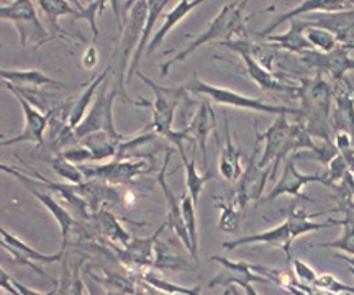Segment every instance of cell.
Instances as JSON below:
<instances>
[{
  "instance_id": "obj_1",
  "label": "cell",
  "mask_w": 354,
  "mask_h": 295,
  "mask_svg": "<svg viewBox=\"0 0 354 295\" xmlns=\"http://www.w3.org/2000/svg\"><path fill=\"white\" fill-rule=\"evenodd\" d=\"M322 215H330V212L308 215L307 210L300 209V207L295 204L292 207L289 217L286 218V222L282 225H279V227L272 228V230H268L263 233H254V235L241 236L233 241H223V248L227 251H233L236 249L238 246H245V245L276 246V248L284 249L287 259L290 261L292 243H294L299 236H302L305 233H310V231L325 230V228L335 227V225H342V220H328V222H323V223L312 222V220H310L313 217H322Z\"/></svg>"
},
{
  "instance_id": "obj_2",
  "label": "cell",
  "mask_w": 354,
  "mask_h": 295,
  "mask_svg": "<svg viewBox=\"0 0 354 295\" xmlns=\"http://www.w3.org/2000/svg\"><path fill=\"white\" fill-rule=\"evenodd\" d=\"M297 99L302 102L299 108V123L308 131L310 136H317L322 142H330L331 129L330 113L333 100V87L317 74V77L302 79L299 84Z\"/></svg>"
},
{
  "instance_id": "obj_3",
  "label": "cell",
  "mask_w": 354,
  "mask_h": 295,
  "mask_svg": "<svg viewBox=\"0 0 354 295\" xmlns=\"http://www.w3.org/2000/svg\"><path fill=\"white\" fill-rule=\"evenodd\" d=\"M248 7V2H230L227 6L221 7L218 15L212 20L209 28L205 32L198 35V37L190 43L189 46H185L183 51H179L171 61H166L165 64H161L159 68V73H161V77H166L172 64L180 63L185 58H189L192 53H196L198 48H202L207 43L216 41V39H221V41H228V39L233 38H245L248 37L246 30V17L245 10Z\"/></svg>"
},
{
  "instance_id": "obj_4",
  "label": "cell",
  "mask_w": 354,
  "mask_h": 295,
  "mask_svg": "<svg viewBox=\"0 0 354 295\" xmlns=\"http://www.w3.org/2000/svg\"><path fill=\"white\" fill-rule=\"evenodd\" d=\"M122 8H113L115 12L122 13V19L118 20V33H120V81L117 89L122 92V99L125 102L133 104V100L127 95V71L130 69L133 53L140 45L141 33H143L146 19H148V2H120Z\"/></svg>"
},
{
  "instance_id": "obj_5",
  "label": "cell",
  "mask_w": 354,
  "mask_h": 295,
  "mask_svg": "<svg viewBox=\"0 0 354 295\" xmlns=\"http://www.w3.org/2000/svg\"><path fill=\"white\" fill-rule=\"evenodd\" d=\"M118 95L122 97V92L117 87L109 89V81L102 84L86 118L73 130V143L82 142L94 133H107L117 142H125L127 136L118 133L113 123V104Z\"/></svg>"
},
{
  "instance_id": "obj_6",
  "label": "cell",
  "mask_w": 354,
  "mask_h": 295,
  "mask_svg": "<svg viewBox=\"0 0 354 295\" xmlns=\"http://www.w3.org/2000/svg\"><path fill=\"white\" fill-rule=\"evenodd\" d=\"M141 81H143L146 86L151 87L153 91V102H145L143 99L133 100V104L140 105V107L151 108L153 112V122L151 129L158 136H166L172 131V120H174V113L177 107H179L180 100L184 99L187 91H185L184 86H174V87H165L159 86L149 77H146L143 73H136Z\"/></svg>"
},
{
  "instance_id": "obj_7",
  "label": "cell",
  "mask_w": 354,
  "mask_h": 295,
  "mask_svg": "<svg viewBox=\"0 0 354 295\" xmlns=\"http://www.w3.org/2000/svg\"><path fill=\"white\" fill-rule=\"evenodd\" d=\"M0 19L15 25L21 46L32 45L37 50L53 39L50 30L44 28L41 20L38 19L37 2L32 0H15V2L3 3L0 7Z\"/></svg>"
},
{
  "instance_id": "obj_8",
  "label": "cell",
  "mask_w": 354,
  "mask_h": 295,
  "mask_svg": "<svg viewBox=\"0 0 354 295\" xmlns=\"http://www.w3.org/2000/svg\"><path fill=\"white\" fill-rule=\"evenodd\" d=\"M185 91L194 92V94H201L209 97L210 102L220 104V105H230L234 108H246L253 110V112H263V113H271V115H295L299 117V108H289L284 105H271L266 104L263 99H251V97L241 95L238 92L225 89V87L212 86V84L203 82L202 79L194 77L192 81L184 84Z\"/></svg>"
},
{
  "instance_id": "obj_9",
  "label": "cell",
  "mask_w": 354,
  "mask_h": 295,
  "mask_svg": "<svg viewBox=\"0 0 354 295\" xmlns=\"http://www.w3.org/2000/svg\"><path fill=\"white\" fill-rule=\"evenodd\" d=\"M248 41H250V37L233 38V39H228V41H220V45L228 48V50L232 51H236L238 55L241 56L243 63L246 66L248 76L253 79L261 89L266 92H284V94H290L292 97L297 99L299 84L284 82L281 77L274 76L272 71H269V69H266L264 66H261L258 61L251 56L250 50H248Z\"/></svg>"
},
{
  "instance_id": "obj_10",
  "label": "cell",
  "mask_w": 354,
  "mask_h": 295,
  "mask_svg": "<svg viewBox=\"0 0 354 295\" xmlns=\"http://www.w3.org/2000/svg\"><path fill=\"white\" fill-rule=\"evenodd\" d=\"M86 179H95L109 186H122L138 175L148 174L153 171V164L146 160H133V158H115L102 166H81Z\"/></svg>"
},
{
  "instance_id": "obj_11",
  "label": "cell",
  "mask_w": 354,
  "mask_h": 295,
  "mask_svg": "<svg viewBox=\"0 0 354 295\" xmlns=\"http://www.w3.org/2000/svg\"><path fill=\"white\" fill-rule=\"evenodd\" d=\"M353 48L348 45H338L333 51L320 53L317 50L305 51L300 56L302 64L308 69H313L317 74H330V77L335 82L346 81V73L354 71V59L349 56V51Z\"/></svg>"
},
{
  "instance_id": "obj_12",
  "label": "cell",
  "mask_w": 354,
  "mask_h": 295,
  "mask_svg": "<svg viewBox=\"0 0 354 295\" xmlns=\"http://www.w3.org/2000/svg\"><path fill=\"white\" fill-rule=\"evenodd\" d=\"M0 169H2L3 173L13 175V178L19 180V182L24 184V186L28 189V192H32L33 196L37 197L39 202H41V205L46 207L48 212H50L53 217H55V220L61 228V236H63V245H61V249L68 248L69 233L73 231L74 227H77L76 218H74V215L69 212V209H66V207L57 204V202L55 200V197H53L51 193L44 192V189L37 186V184H35L33 180L28 178V175H26L25 173H21L19 167H10L7 164H2V166H0Z\"/></svg>"
},
{
  "instance_id": "obj_13",
  "label": "cell",
  "mask_w": 354,
  "mask_h": 295,
  "mask_svg": "<svg viewBox=\"0 0 354 295\" xmlns=\"http://www.w3.org/2000/svg\"><path fill=\"white\" fill-rule=\"evenodd\" d=\"M0 235H2V248L7 251V253L12 254V258L15 259V263L21 264V266L32 267L35 272L41 274L46 279L53 280V283L57 284L53 277H50L44 272L41 267L37 266V263L41 264H53V263H63L64 261V253L66 249H59V253L56 254H43L39 251L33 249L32 246L26 245L25 241H21L19 236L12 235L7 228H0Z\"/></svg>"
},
{
  "instance_id": "obj_14",
  "label": "cell",
  "mask_w": 354,
  "mask_h": 295,
  "mask_svg": "<svg viewBox=\"0 0 354 295\" xmlns=\"http://www.w3.org/2000/svg\"><path fill=\"white\" fill-rule=\"evenodd\" d=\"M312 182L323 184V186L331 187L328 178L325 174H302L299 173L295 166V156H290L286 160L284 169H282L281 178L277 184L272 187V191L266 197H261L259 202H272L277 197L290 196V197H302V189ZM333 189V187H331Z\"/></svg>"
},
{
  "instance_id": "obj_15",
  "label": "cell",
  "mask_w": 354,
  "mask_h": 295,
  "mask_svg": "<svg viewBox=\"0 0 354 295\" xmlns=\"http://www.w3.org/2000/svg\"><path fill=\"white\" fill-rule=\"evenodd\" d=\"M7 91H10L15 99L19 100L21 110H24L25 117V125L24 130L19 136H13L10 140H2V146H10V144H19V143H35L37 148H44V131L48 130V123H50V115L48 112L44 113L37 107H33L25 97H21L19 92L12 87L6 86Z\"/></svg>"
},
{
  "instance_id": "obj_16",
  "label": "cell",
  "mask_w": 354,
  "mask_h": 295,
  "mask_svg": "<svg viewBox=\"0 0 354 295\" xmlns=\"http://www.w3.org/2000/svg\"><path fill=\"white\" fill-rule=\"evenodd\" d=\"M216 120H215V112L212 108L210 100H203L198 105L196 115L184 130H177L176 135L183 140L184 143H192L198 146L202 153V161L203 167L209 171V154H207V140L212 131H215Z\"/></svg>"
},
{
  "instance_id": "obj_17",
  "label": "cell",
  "mask_w": 354,
  "mask_h": 295,
  "mask_svg": "<svg viewBox=\"0 0 354 295\" xmlns=\"http://www.w3.org/2000/svg\"><path fill=\"white\" fill-rule=\"evenodd\" d=\"M167 227L165 222L158 228L156 233L149 238H133L131 243L125 246V248L118 249V258L125 264L130 271L140 272H149L154 269V259H156V245L158 238L161 235L162 230Z\"/></svg>"
},
{
  "instance_id": "obj_18",
  "label": "cell",
  "mask_w": 354,
  "mask_h": 295,
  "mask_svg": "<svg viewBox=\"0 0 354 295\" xmlns=\"http://www.w3.org/2000/svg\"><path fill=\"white\" fill-rule=\"evenodd\" d=\"M330 122L335 133H346L354 138V89L348 81L335 82Z\"/></svg>"
},
{
  "instance_id": "obj_19",
  "label": "cell",
  "mask_w": 354,
  "mask_h": 295,
  "mask_svg": "<svg viewBox=\"0 0 354 295\" xmlns=\"http://www.w3.org/2000/svg\"><path fill=\"white\" fill-rule=\"evenodd\" d=\"M171 154H172V149L166 148L165 162H162L161 171H159L158 184H159V187H161L162 196H165V200H166V223H167V227H169L171 230L176 233L177 238H179V240L184 243L185 249H187L190 253L192 246H190L187 230H185L184 218H183V209H180V199H177V196L174 193V191H172V189L169 187V184H167V179H166L167 166H169V161H171Z\"/></svg>"
},
{
  "instance_id": "obj_20",
  "label": "cell",
  "mask_w": 354,
  "mask_h": 295,
  "mask_svg": "<svg viewBox=\"0 0 354 295\" xmlns=\"http://www.w3.org/2000/svg\"><path fill=\"white\" fill-rule=\"evenodd\" d=\"M354 7V2H348V0H305V2L299 3L297 7L290 8L282 15L276 17L272 20V23L268 26V28L261 30L256 35L261 38H268L271 37L272 32L281 26L286 21H292L302 15H310V13H318V12H342V10H348V8Z\"/></svg>"
},
{
  "instance_id": "obj_21",
  "label": "cell",
  "mask_w": 354,
  "mask_h": 295,
  "mask_svg": "<svg viewBox=\"0 0 354 295\" xmlns=\"http://www.w3.org/2000/svg\"><path fill=\"white\" fill-rule=\"evenodd\" d=\"M308 21L305 19H295L290 21V28L286 33H274L264 38V41L272 43L279 50H286L295 55H302L305 51H312L313 46L305 38V30L308 28Z\"/></svg>"
},
{
  "instance_id": "obj_22",
  "label": "cell",
  "mask_w": 354,
  "mask_h": 295,
  "mask_svg": "<svg viewBox=\"0 0 354 295\" xmlns=\"http://www.w3.org/2000/svg\"><path fill=\"white\" fill-rule=\"evenodd\" d=\"M166 6H167V0H148V19H146L143 33H141L140 45H138V48H136V51L133 53L127 81H130V79L133 77V74H136L140 71L138 66H140L141 56L146 55V50H148V45L151 43V38L154 35L153 33L154 25H156V21L159 20V17H161V13H162V10H165Z\"/></svg>"
},
{
  "instance_id": "obj_23",
  "label": "cell",
  "mask_w": 354,
  "mask_h": 295,
  "mask_svg": "<svg viewBox=\"0 0 354 295\" xmlns=\"http://www.w3.org/2000/svg\"><path fill=\"white\" fill-rule=\"evenodd\" d=\"M241 149L236 148L233 144L232 133H230V125H228V117H225V146L221 148L220 153V161H218V169L220 174L230 182H238L243 174L241 167Z\"/></svg>"
},
{
  "instance_id": "obj_24",
  "label": "cell",
  "mask_w": 354,
  "mask_h": 295,
  "mask_svg": "<svg viewBox=\"0 0 354 295\" xmlns=\"http://www.w3.org/2000/svg\"><path fill=\"white\" fill-rule=\"evenodd\" d=\"M198 6H202V0H180V2H177L176 7L162 19V25L159 26L158 32L153 35L151 43L148 45V50H146V55H151V53L156 51L162 45V41H165L171 30Z\"/></svg>"
},
{
  "instance_id": "obj_25",
  "label": "cell",
  "mask_w": 354,
  "mask_h": 295,
  "mask_svg": "<svg viewBox=\"0 0 354 295\" xmlns=\"http://www.w3.org/2000/svg\"><path fill=\"white\" fill-rule=\"evenodd\" d=\"M338 212L344 213V218H342L343 235L335 241L318 245V248L338 249L339 253L354 256V199H339Z\"/></svg>"
},
{
  "instance_id": "obj_26",
  "label": "cell",
  "mask_w": 354,
  "mask_h": 295,
  "mask_svg": "<svg viewBox=\"0 0 354 295\" xmlns=\"http://www.w3.org/2000/svg\"><path fill=\"white\" fill-rule=\"evenodd\" d=\"M0 76H2L3 82L13 84L17 87H57V89H64L66 84L56 81L46 74L38 71V69H24V71H19V69H2L0 71Z\"/></svg>"
},
{
  "instance_id": "obj_27",
  "label": "cell",
  "mask_w": 354,
  "mask_h": 295,
  "mask_svg": "<svg viewBox=\"0 0 354 295\" xmlns=\"http://www.w3.org/2000/svg\"><path fill=\"white\" fill-rule=\"evenodd\" d=\"M110 71H112V68H105L104 71H102L99 76L92 79L91 82H88L87 89L82 92L81 95L76 97V102H74V107H73V112H71V117H69V123H68V129L73 131L74 129H77L79 123H81L84 118H86L87 115V110H91L88 107H91L92 104V99L97 95V92H99L100 86L104 84L105 81H107L109 74Z\"/></svg>"
},
{
  "instance_id": "obj_28",
  "label": "cell",
  "mask_w": 354,
  "mask_h": 295,
  "mask_svg": "<svg viewBox=\"0 0 354 295\" xmlns=\"http://www.w3.org/2000/svg\"><path fill=\"white\" fill-rule=\"evenodd\" d=\"M91 222H94V228L102 236L109 238L112 243L122 245L123 248L131 243V235L122 227L120 220L110 212V210H100L92 217Z\"/></svg>"
},
{
  "instance_id": "obj_29",
  "label": "cell",
  "mask_w": 354,
  "mask_h": 295,
  "mask_svg": "<svg viewBox=\"0 0 354 295\" xmlns=\"http://www.w3.org/2000/svg\"><path fill=\"white\" fill-rule=\"evenodd\" d=\"M37 6L41 8V12L44 13V19H46L48 25H50V33L53 39H71L69 35L59 26V19L66 15H74L73 3L66 2V0H38Z\"/></svg>"
},
{
  "instance_id": "obj_30",
  "label": "cell",
  "mask_w": 354,
  "mask_h": 295,
  "mask_svg": "<svg viewBox=\"0 0 354 295\" xmlns=\"http://www.w3.org/2000/svg\"><path fill=\"white\" fill-rule=\"evenodd\" d=\"M176 148L180 154V160H183V164L185 169V186H187V191H189L187 193L190 196V199L194 200V204L197 205L203 186H205L210 179H214V173H212V171H205V174H198L196 161L189 160V158L185 156L184 144H177Z\"/></svg>"
},
{
  "instance_id": "obj_31",
  "label": "cell",
  "mask_w": 354,
  "mask_h": 295,
  "mask_svg": "<svg viewBox=\"0 0 354 295\" xmlns=\"http://www.w3.org/2000/svg\"><path fill=\"white\" fill-rule=\"evenodd\" d=\"M216 207L221 210L220 213V220H218V227L220 230L233 233L236 231L238 225H240V217L243 213V207L238 204L236 199L230 193L228 199H220V197H215Z\"/></svg>"
},
{
  "instance_id": "obj_32",
  "label": "cell",
  "mask_w": 354,
  "mask_h": 295,
  "mask_svg": "<svg viewBox=\"0 0 354 295\" xmlns=\"http://www.w3.org/2000/svg\"><path fill=\"white\" fill-rule=\"evenodd\" d=\"M180 209H183V218L185 230H187L189 240H190V258L194 261H198V233H197V217H196V204L190 199L189 193L180 196Z\"/></svg>"
},
{
  "instance_id": "obj_33",
  "label": "cell",
  "mask_w": 354,
  "mask_h": 295,
  "mask_svg": "<svg viewBox=\"0 0 354 295\" xmlns=\"http://www.w3.org/2000/svg\"><path fill=\"white\" fill-rule=\"evenodd\" d=\"M74 7V20H86L92 30V37L94 41L99 38V26H97V15H100L105 10V7L110 6V2H102V0H95V2H79V0H73Z\"/></svg>"
},
{
  "instance_id": "obj_34",
  "label": "cell",
  "mask_w": 354,
  "mask_h": 295,
  "mask_svg": "<svg viewBox=\"0 0 354 295\" xmlns=\"http://www.w3.org/2000/svg\"><path fill=\"white\" fill-rule=\"evenodd\" d=\"M50 164L53 167V171L59 175L61 179H64L68 184H73V186H79V184L86 182V175H84L81 167H77L74 162H71L69 160H66L63 154L56 153L55 158H51Z\"/></svg>"
},
{
  "instance_id": "obj_35",
  "label": "cell",
  "mask_w": 354,
  "mask_h": 295,
  "mask_svg": "<svg viewBox=\"0 0 354 295\" xmlns=\"http://www.w3.org/2000/svg\"><path fill=\"white\" fill-rule=\"evenodd\" d=\"M187 267V261L177 254L171 246L166 243L158 241L156 245V259H154V269H171V271H180Z\"/></svg>"
},
{
  "instance_id": "obj_36",
  "label": "cell",
  "mask_w": 354,
  "mask_h": 295,
  "mask_svg": "<svg viewBox=\"0 0 354 295\" xmlns=\"http://www.w3.org/2000/svg\"><path fill=\"white\" fill-rule=\"evenodd\" d=\"M141 283L149 284L151 287L161 290V292L169 294V295H201V289L194 287V289H187V287H180V285L167 283L166 279H162L161 276H158L154 271L145 272V274L140 276Z\"/></svg>"
},
{
  "instance_id": "obj_37",
  "label": "cell",
  "mask_w": 354,
  "mask_h": 295,
  "mask_svg": "<svg viewBox=\"0 0 354 295\" xmlns=\"http://www.w3.org/2000/svg\"><path fill=\"white\" fill-rule=\"evenodd\" d=\"M305 38H307V41L313 46V50L320 53H330L339 45L328 30L318 28V26H308V28L305 30Z\"/></svg>"
},
{
  "instance_id": "obj_38",
  "label": "cell",
  "mask_w": 354,
  "mask_h": 295,
  "mask_svg": "<svg viewBox=\"0 0 354 295\" xmlns=\"http://www.w3.org/2000/svg\"><path fill=\"white\" fill-rule=\"evenodd\" d=\"M63 264H64L63 277H61L59 283L56 284L57 295H82L84 287H82L81 274H79V266L74 267V269H69L66 259L63 261Z\"/></svg>"
},
{
  "instance_id": "obj_39",
  "label": "cell",
  "mask_w": 354,
  "mask_h": 295,
  "mask_svg": "<svg viewBox=\"0 0 354 295\" xmlns=\"http://www.w3.org/2000/svg\"><path fill=\"white\" fill-rule=\"evenodd\" d=\"M312 285L313 287L323 290V292H328L333 295H354V287L339 283V280L331 274L318 276L317 280Z\"/></svg>"
},
{
  "instance_id": "obj_40",
  "label": "cell",
  "mask_w": 354,
  "mask_h": 295,
  "mask_svg": "<svg viewBox=\"0 0 354 295\" xmlns=\"http://www.w3.org/2000/svg\"><path fill=\"white\" fill-rule=\"evenodd\" d=\"M348 162L343 158L342 153H338L333 160L330 161L328 164V173H325L326 178H328L331 187L336 189V184H339L343 180L344 175L348 173Z\"/></svg>"
},
{
  "instance_id": "obj_41",
  "label": "cell",
  "mask_w": 354,
  "mask_h": 295,
  "mask_svg": "<svg viewBox=\"0 0 354 295\" xmlns=\"http://www.w3.org/2000/svg\"><path fill=\"white\" fill-rule=\"evenodd\" d=\"M292 263H294V272H295V276H297L299 283L307 284V285H312L313 283H315L318 276H317V272L308 266V264L300 261V259H294Z\"/></svg>"
},
{
  "instance_id": "obj_42",
  "label": "cell",
  "mask_w": 354,
  "mask_h": 295,
  "mask_svg": "<svg viewBox=\"0 0 354 295\" xmlns=\"http://www.w3.org/2000/svg\"><path fill=\"white\" fill-rule=\"evenodd\" d=\"M286 292H289L292 295H333L328 292H323V290L313 287V285H307L302 283H297V280H290L289 284L282 287Z\"/></svg>"
},
{
  "instance_id": "obj_43",
  "label": "cell",
  "mask_w": 354,
  "mask_h": 295,
  "mask_svg": "<svg viewBox=\"0 0 354 295\" xmlns=\"http://www.w3.org/2000/svg\"><path fill=\"white\" fill-rule=\"evenodd\" d=\"M88 280H87V287H88V294L91 295H112L110 290L107 289V285L102 283L100 279H97L94 274H91V271H87Z\"/></svg>"
},
{
  "instance_id": "obj_44",
  "label": "cell",
  "mask_w": 354,
  "mask_h": 295,
  "mask_svg": "<svg viewBox=\"0 0 354 295\" xmlns=\"http://www.w3.org/2000/svg\"><path fill=\"white\" fill-rule=\"evenodd\" d=\"M97 63H99V51H97L95 46H88L82 55V59H81L82 68L87 69V71H91V69L95 68Z\"/></svg>"
},
{
  "instance_id": "obj_45",
  "label": "cell",
  "mask_w": 354,
  "mask_h": 295,
  "mask_svg": "<svg viewBox=\"0 0 354 295\" xmlns=\"http://www.w3.org/2000/svg\"><path fill=\"white\" fill-rule=\"evenodd\" d=\"M10 283H12L13 287H15L17 290H19L20 295H57V287H56V289H53L51 292H48V294H41V292H37V290H33V289L25 287L24 284H20L19 280L12 279V277H10Z\"/></svg>"
},
{
  "instance_id": "obj_46",
  "label": "cell",
  "mask_w": 354,
  "mask_h": 295,
  "mask_svg": "<svg viewBox=\"0 0 354 295\" xmlns=\"http://www.w3.org/2000/svg\"><path fill=\"white\" fill-rule=\"evenodd\" d=\"M227 284H234L238 285V287H241L243 290H245V295H259L258 292H256V289L253 287V284L251 283H246V280H228Z\"/></svg>"
},
{
  "instance_id": "obj_47",
  "label": "cell",
  "mask_w": 354,
  "mask_h": 295,
  "mask_svg": "<svg viewBox=\"0 0 354 295\" xmlns=\"http://www.w3.org/2000/svg\"><path fill=\"white\" fill-rule=\"evenodd\" d=\"M335 258L342 259V261L346 263L349 266V271H351L353 276H354V256H349V254H344V253H336Z\"/></svg>"
},
{
  "instance_id": "obj_48",
  "label": "cell",
  "mask_w": 354,
  "mask_h": 295,
  "mask_svg": "<svg viewBox=\"0 0 354 295\" xmlns=\"http://www.w3.org/2000/svg\"><path fill=\"white\" fill-rule=\"evenodd\" d=\"M223 295H245V294H243V292H240V290H238V285L230 284V287H228L227 290H225Z\"/></svg>"
},
{
  "instance_id": "obj_49",
  "label": "cell",
  "mask_w": 354,
  "mask_h": 295,
  "mask_svg": "<svg viewBox=\"0 0 354 295\" xmlns=\"http://www.w3.org/2000/svg\"><path fill=\"white\" fill-rule=\"evenodd\" d=\"M353 148H354V138H353Z\"/></svg>"
}]
</instances>
